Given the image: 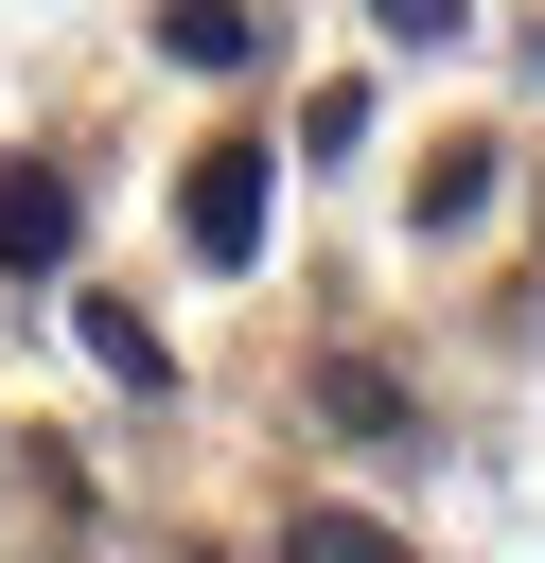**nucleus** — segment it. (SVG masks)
<instances>
[{
  "label": "nucleus",
  "instance_id": "0eeeda50",
  "mask_svg": "<svg viewBox=\"0 0 545 563\" xmlns=\"http://www.w3.org/2000/svg\"><path fill=\"white\" fill-rule=\"evenodd\" d=\"M457 18H475V0H369V35H387V53H457Z\"/></svg>",
  "mask_w": 545,
  "mask_h": 563
},
{
  "label": "nucleus",
  "instance_id": "39448f33",
  "mask_svg": "<svg viewBox=\"0 0 545 563\" xmlns=\"http://www.w3.org/2000/svg\"><path fill=\"white\" fill-rule=\"evenodd\" d=\"M158 53H176V70H246L264 18H246V0H158Z\"/></svg>",
  "mask_w": 545,
  "mask_h": 563
},
{
  "label": "nucleus",
  "instance_id": "f03ea898",
  "mask_svg": "<svg viewBox=\"0 0 545 563\" xmlns=\"http://www.w3.org/2000/svg\"><path fill=\"white\" fill-rule=\"evenodd\" d=\"M70 246H88V194L53 158H0V282H53Z\"/></svg>",
  "mask_w": 545,
  "mask_h": 563
},
{
  "label": "nucleus",
  "instance_id": "20e7f679",
  "mask_svg": "<svg viewBox=\"0 0 545 563\" xmlns=\"http://www.w3.org/2000/svg\"><path fill=\"white\" fill-rule=\"evenodd\" d=\"M316 422H334V440H369V457H387V440H422V405H404V369H387V352H334V369H316Z\"/></svg>",
  "mask_w": 545,
  "mask_h": 563
},
{
  "label": "nucleus",
  "instance_id": "f257e3e1",
  "mask_svg": "<svg viewBox=\"0 0 545 563\" xmlns=\"http://www.w3.org/2000/svg\"><path fill=\"white\" fill-rule=\"evenodd\" d=\"M264 176H281V141H211V158L176 176V229H193V264H211V282H246V264H264Z\"/></svg>",
  "mask_w": 545,
  "mask_h": 563
},
{
  "label": "nucleus",
  "instance_id": "423d86ee",
  "mask_svg": "<svg viewBox=\"0 0 545 563\" xmlns=\"http://www.w3.org/2000/svg\"><path fill=\"white\" fill-rule=\"evenodd\" d=\"M492 211V141H457V158H422V194H404V229L440 246V229H475Z\"/></svg>",
  "mask_w": 545,
  "mask_h": 563
},
{
  "label": "nucleus",
  "instance_id": "7ed1b4c3",
  "mask_svg": "<svg viewBox=\"0 0 545 563\" xmlns=\"http://www.w3.org/2000/svg\"><path fill=\"white\" fill-rule=\"evenodd\" d=\"M70 334H88V369H105V387L176 405V352H158V317H141V299H105V282H88V299H70Z\"/></svg>",
  "mask_w": 545,
  "mask_h": 563
}]
</instances>
